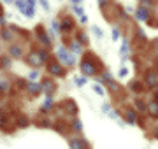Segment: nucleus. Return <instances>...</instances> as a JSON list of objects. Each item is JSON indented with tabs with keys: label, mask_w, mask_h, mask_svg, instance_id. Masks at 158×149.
<instances>
[{
	"label": "nucleus",
	"mask_w": 158,
	"mask_h": 149,
	"mask_svg": "<svg viewBox=\"0 0 158 149\" xmlns=\"http://www.w3.org/2000/svg\"><path fill=\"white\" fill-rule=\"evenodd\" d=\"M86 56L81 60L79 63V70L85 77H97L98 72H102V62L97 58V54L93 51H85Z\"/></svg>",
	"instance_id": "nucleus-1"
},
{
	"label": "nucleus",
	"mask_w": 158,
	"mask_h": 149,
	"mask_svg": "<svg viewBox=\"0 0 158 149\" xmlns=\"http://www.w3.org/2000/svg\"><path fill=\"white\" fill-rule=\"evenodd\" d=\"M146 116H148V118H151V119H155V121L158 119V103L155 102V100H148Z\"/></svg>",
	"instance_id": "nucleus-18"
},
{
	"label": "nucleus",
	"mask_w": 158,
	"mask_h": 149,
	"mask_svg": "<svg viewBox=\"0 0 158 149\" xmlns=\"http://www.w3.org/2000/svg\"><path fill=\"white\" fill-rule=\"evenodd\" d=\"M121 116H123V121L127 125H139V121H141V114L132 107H125L121 111Z\"/></svg>",
	"instance_id": "nucleus-8"
},
{
	"label": "nucleus",
	"mask_w": 158,
	"mask_h": 149,
	"mask_svg": "<svg viewBox=\"0 0 158 149\" xmlns=\"http://www.w3.org/2000/svg\"><path fill=\"white\" fill-rule=\"evenodd\" d=\"M14 126H16V128H27V126H30V119L27 116H16Z\"/></svg>",
	"instance_id": "nucleus-23"
},
{
	"label": "nucleus",
	"mask_w": 158,
	"mask_h": 149,
	"mask_svg": "<svg viewBox=\"0 0 158 149\" xmlns=\"http://www.w3.org/2000/svg\"><path fill=\"white\" fill-rule=\"evenodd\" d=\"M28 81H32V83H39L40 81V70L39 69H32L28 72V77H27Z\"/></svg>",
	"instance_id": "nucleus-27"
},
{
	"label": "nucleus",
	"mask_w": 158,
	"mask_h": 149,
	"mask_svg": "<svg viewBox=\"0 0 158 149\" xmlns=\"http://www.w3.org/2000/svg\"><path fill=\"white\" fill-rule=\"evenodd\" d=\"M67 47H69V51L72 53L74 56H77V54H81V53H85V46L79 42V40H67Z\"/></svg>",
	"instance_id": "nucleus-16"
},
{
	"label": "nucleus",
	"mask_w": 158,
	"mask_h": 149,
	"mask_svg": "<svg viewBox=\"0 0 158 149\" xmlns=\"http://www.w3.org/2000/svg\"><path fill=\"white\" fill-rule=\"evenodd\" d=\"M19 30L16 28V25H6V26H2L0 30V39L4 40V42H12V40L16 39V34Z\"/></svg>",
	"instance_id": "nucleus-9"
},
{
	"label": "nucleus",
	"mask_w": 158,
	"mask_h": 149,
	"mask_svg": "<svg viewBox=\"0 0 158 149\" xmlns=\"http://www.w3.org/2000/svg\"><path fill=\"white\" fill-rule=\"evenodd\" d=\"M25 91L28 93L32 98H37V97H40V95H44V93H42V86H40V81L39 83H32V81H28V86H27Z\"/></svg>",
	"instance_id": "nucleus-15"
},
{
	"label": "nucleus",
	"mask_w": 158,
	"mask_h": 149,
	"mask_svg": "<svg viewBox=\"0 0 158 149\" xmlns=\"http://www.w3.org/2000/svg\"><path fill=\"white\" fill-rule=\"evenodd\" d=\"M4 2H6V4H14L16 0H4Z\"/></svg>",
	"instance_id": "nucleus-42"
},
{
	"label": "nucleus",
	"mask_w": 158,
	"mask_h": 149,
	"mask_svg": "<svg viewBox=\"0 0 158 149\" xmlns=\"http://www.w3.org/2000/svg\"><path fill=\"white\" fill-rule=\"evenodd\" d=\"M107 4H109V0H98V7H100V9H104Z\"/></svg>",
	"instance_id": "nucleus-37"
},
{
	"label": "nucleus",
	"mask_w": 158,
	"mask_h": 149,
	"mask_svg": "<svg viewBox=\"0 0 158 149\" xmlns=\"http://www.w3.org/2000/svg\"><path fill=\"white\" fill-rule=\"evenodd\" d=\"M86 83H88V77H85V75H74V86L76 88H83L86 86Z\"/></svg>",
	"instance_id": "nucleus-26"
},
{
	"label": "nucleus",
	"mask_w": 158,
	"mask_h": 149,
	"mask_svg": "<svg viewBox=\"0 0 158 149\" xmlns=\"http://www.w3.org/2000/svg\"><path fill=\"white\" fill-rule=\"evenodd\" d=\"M25 62L28 63L32 69H39V67L46 65V62L42 60V56H40L39 49H34V51H30L28 54H25Z\"/></svg>",
	"instance_id": "nucleus-7"
},
{
	"label": "nucleus",
	"mask_w": 158,
	"mask_h": 149,
	"mask_svg": "<svg viewBox=\"0 0 158 149\" xmlns=\"http://www.w3.org/2000/svg\"><path fill=\"white\" fill-rule=\"evenodd\" d=\"M11 86H12V83H11L9 79H0V88H2L6 93L11 90Z\"/></svg>",
	"instance_id": "nucleus-32"
},
{
	"label": "nucleus",
	"mask_w": 158,
	"mask_h": 149,
	"mask_svg": "<svg viewBox=\"0 0 158 149\" xmlns=\"http://www.w3.org/2000/svg\"><path fill=\"white\" fill-rule=\"evenodd\" d=\"M144 86L148 90H153V91L158 88V74L155 70H148L146 72V75H144Z\"/></svg>",
	"instance_id": "nucleus-11"
},
{
	"label": "nucleus",
	"mask_w": 158,
	"mask_h": 149,
	"mask_svg": "<svg viewBox=\"0 0 158 149\" xmlns=\"http://www.w3.org/2000/svg\"><path fill=\"white\" fill-rule=\"evenodd\" d=\"M55 109H56V103H55V97H46L44 103L40 105V109H39V114H40V116H49Z\"/></svg>",
	"instance_id": "nucleus-12"
},
{
	"label": "nucleus",
	"mask_w": 158,
	"mask_h": 149,
	"mask_svg": "<svg viewBox=\"0 0 158 149\" xmlns=\"http://www.w3.org/2000/svg\"><path fill=\"white\" fill-rule=\"evenodd\" d=\"M40 86H42V93L46 97H55V93L58 90V84L55 83V79L51 77H46V79H40Z\"/></svg>",
	"instance_id": "nucleus-10"
},
{
	"label": "nucleus",
	"mask_w": 158,
	"mask_h": 149,
	"mask_svg": "<svg viewBox=\"0 0 158 149\" xmlns=\"http://www.w3.org/2000/svg\"><path fill=\"white\" fill-rule=\"evenodd\" d=\"M37 37H39L42 47H51V44H53V37H51L49 34H46L44 28H42V25L37 26Z\"/></svg>",
	"instance_id": "nucleus-14"
},
{
	"label": "nucleus",
	"mask_w": 158,
	"mask_h": 149,
	"mask_svg": "<svg viewBox=\"0 0 158 149\" xmlns=\"http://www.w3.org/2000/svg\"><path fill=\"white\" fill-rule=\"evenodd\" d=\"M76 40H79L83 46H88V42H90V37H88V34H86L85 30H77V32H76Z\"/></svg>",
	"instance_id": "nucleus-24"
},
{
	"label": "nucleus",
	"mask_w": 158,
	"mask_h": 149,
	"mask_svg": "<svg viewBox=\"0 0 158 149\" xmlns=\"http://www.w3.org/2000/svg\"><path fill=\"white\" fill-rule=\"evenodd\" d=\"M153 100H155V102L158 103V88L155 90V91H153Z\"/></svg>",
	"instance_id": "nucleus-38"
},
{
	"label": "nucleus",
	"mask_w": 158,
	"mask_h": 149,
	"mask_svg": "<svg viewBox=\"0 0 158 149\" xmlns=\"http://www.w3.org/2000/svg\"><path fill=\"white\" fill-rule=\"evenodd\" d=\"M40 6H42V9H44V12H49L51 11V7H49V4H48V0H37Z\"/></svg>",
	"instance_id": "nucleus-35"
},
{
	"label": "nucleus",
	"mask_w": 158,
	"mask_h": 149,
	"mask_svg": "<svg viewBox=\"0 0 158 149\" xmlns=\"http://www.w3.org/2000/svg\"><path fill=\"white\" fill-rule=\"evenodd\" d=\"M60 107H63V112H65L70 119L79 116V105L76 103L74 98H63L62 102H60Z\"/></svg>",
	"instance_id": "nucleus-6"
},
{
	"label": "nucleus",
	"mask_w": 158,
	"mask_h": 149,
	"mask_svg": "<svg viewBox=\"0 0 158 149\" xmlns=\"http://www.w3.org/2000/svg\"><path fill=\"white\" fill-rule=\"evenodd\" d=\"M46 72L51 75V77H58V79H62L67 75V70L63 69V65L58 62L56 58H51L49 62L46 63Z\"/></svg>",
	"instance_id": "nucleus-4"
},
{
	"label": "nucleus",
	"mask_w": 158,
	"mask_h": 149,
	"mask_svg": "<svg viewBox=\"0 0 158 149\" xmlns=\"http://www.w3.org/2000/svg\"><path fill=\"white\" fill-rule=\"evenodd\" d=\"M4 95H6V91H4V90H2V88H0V100H2V98H4Z\"/></svg>",
	"instance_id": "nucleus-41"
},
{
	"label": "nucleus",
	"mask_w": 158,
	"mask_h": 149,
	"mask_svg": "<svg viewBox=\"0 0 158 149\" xmlns=\"http://www.w3.org/2000/svg\"><path fill=\"white\" fill-rule=\"evenodd\" d=\"M67 139V144H69V147L70 149H91L90 142H88V139L83 135V133H70Z\"/></svg>",
	"instance_id": "nucleus-3"
},
{
	"label": "nucleus",
	"mask_w": 158,
	"mask_h": 149,
	"mask_svg": "<svg viewBox=\"0 0 158 149\" xmlns=\"http://www.w3.org/2000/svg\"><path fill=\"white\" fill-rule=\"evenodd\" d=\"M106 86H107V90H109L111 93H119V90H121L119 83H116V81H111V83H107Z\"/></svg>",
	"instance_id": "nucleus-29"
},
{
	"label": "nucleus",
	"mask_w": 158,
	"mask_h": 149,
	"mask_svg": "<svg viewBox=\"0 0 158 149\" xmlns=\"http://www.w3.org/2000/svg\"><path fill=\"white\" fill-rule=\"evenodd\" d=\"M155 72H156V74H158V65H156V69H155Z\"/></svg>",
	"instance_id": "nucleus-43"
},
{
	"label": "nucleus",
	"mask_w": 158,
	"mask_h": 149,
	"mask_svg": "<svg viewBox=\"0 0 158 149\" xmlns=\"http://www.w3.org/2000/svg\"><path fill=\"white\" fill-rule=\"evenodd\" d=\"M72 2V6H81L83 4V0H70Z\"/></svg>",
	"instance_id": "nucleus-39"
},
{
	"label": "nucleus",
	"mask_w": 158,
	"mask_h": 149,
	"mask_svg": "<svg viewBox=\"0 0 158 149\" xmlns=\"http://www.w3.org/2000/svg\"><path fill=\"white\" fill-rule=\"evenodd\" d=\"M91 34L97 37V40H102V39H104V32H102L100 26H97V25H91Z\"/></svg>",
	"instance_id": "nucleus-30"
},
{
	"label": "nucleus",
	"mask_w": 158,
	"mask_h": 149,
	"mask_svg": "<svg viewBox=\"0 0 158 149\" xmlns=\"http://www.w3.org/2000/svg\"><path fill=\"white\" fill-rule=\"evenodd\" d=\"M72 11H74V14L79 18V23H81V25H86V23H88V16L85 14V9H83V6H72Z\"/></svg>",
	"instance_id": "nucleus-20"
},
{
	"label": "nucleus",
	"mask_w": 158,
	"mask_h": 149,
	"mask_svg": "<svg viewBox=\"0 0 158 149\" xmlns=\"http://www.w3.org/2000/svg\"><path fill=\"white\" fill-rule=\"evenodd\" d=\"M134 14H135V18L139 19V21H144V23H148L149 18H151V14H149V11H148L146 7H139Z\"/></svg>",
	"instance_id": "nucleus-21"
},
{
	"label": "nucleus",
	"mask_w": 158,
	"mask_h": 149,
	"mask_svg": "<svg viewBox=\"0 0 158 149\" xmlns=\"http://www.w3.org/2000/svg\"><path fill=\"white\" fill-rule=\"evenodd\" d=\"M51 32H55L56 35L62 34V26H60V19H51Z\"/></svg>",
	"instance_id": "nucleus-28"
},
{
	"label": "nucleus",
	"mask_w": 158,
	"mask_h": 149,
	"mask_svg": "<svg viewBox=\"0 0 158 149\" xmlns=\"http://www.w3.org/2000/svg\"><path fill=\"white\" fill-rule=\"evenodd\" d=\"M119 37H121V34H119L118 26H113V40H114V42H118Z\"/></svg>",
	"instance_id": "nucleus-34"
},
{
	"label": "nucleus",
	"mask_w": 158,
	"mask_h": 149,
	"mask_svg": "<svg viewBox=\"0 0 158 149\" xmlns=\"http://www.w3.org/2000/svg\"><path fill=\"white\" fill-rule=\"evenodd\" d=\"M128 88L132 90L134 93H142L144 90H146V86H144V83H141V81H132L128 84Z\"/></svg>",
	"instance_id": "nucleus-25"
},
{
	"label": "nucleus",
	"mask_w": 158,
	"mask_h": 149,
	"mask_svg": "<svg viewBox=\"0 0 158 149\" xmlns=\"http://www.w3.org/2000/svg\"><path fill=\"white\" fill-rule=\"evenodd\" d=\"M128 51H130L128 39H123V42H121V49H119V56H121V62L123 63L128 60Z\"/></svg>",
	"instance_id": "nucleus-22"
},
{
	"label": "nucleus",
	"mask_w": 158,
	"mask_h": 149,
	"mask_svg": "<svg viewBox=\"0 0 158 149\" xmlns=\"http://www.w3.org/2000/svg\"><path fill=\"white\" fill-rule=\"evenodd\" d=\"M91 90H93L98 97H106V90H104V88H102V84H98V83L91 84Z\"/></svg>",
	"instance_id": "nucleus-31"
},
{
	"label": "nucleus",
	"mask_w": 158,
	"mask_h": 149,
	"mask_svg": "<svg viewBox=\"0 0 158 149\" xmlns=\"http://www.w3.org/2000/svg\"><path fill=\"white\" fill-rule=\"evenodd\" d=\"M0 25H6V19H4V9L0 6Z\"/></svg>",
	"instance_id": "nucleus-36"
},
{
	"label": "nucleus",
	"mask_w": 158,
	"mask_h": 149,
	"mask_svg": "<svg viewBox=\"0 0 158 149\" xmlns=\"http://www.w3.org/2000/svg\"><path fill=\"white\" fill-rule=\"evenodd\" d=\"M69 125H70V133H83V130H85V126H83V121L77 118H72V119L69 121Z\"/></svg>",
	"instance_id": "nucleus-17"
},
{
	"label": "nucleus",
	"mask_w": 158,
	"mask_h": 149,
	"mask_svg": "<svg viewBox=\"0 0 158 149\" xmlns=\"http://www.w3.org/2000/svg\"><path fill=\"white\" fill-rule=\"evenodd\" d=\"M142 4H144V6H151L153 4V0H141Z\"/></svg>",
	"instance_id": "nucleus-40"
},
{
	"label": "nucleus",
	"mask_w": 158,
	"mask_h": 149,
	"mask_svg": "<svg viewBox=\"0 0 158 149\" xmlns=\"http://www.w3.org/2000/svg\"><path fill=\"white\" fill-rule=\"evenodd\" d=\"M60 26H62V34H65V35L76 32V23H74L72 18H69V16H63L60 19Z\"/></svg>",
	"instance_id": "nucleus-13"
},
{
	"label": "nucleus",
	"mask_w": 158,
	"mask_h": 149,
	"mask_svg": "<svg viewBox=\"0 0 158 149\" xmlns=\"http://www.w3.org/2000/svg\"><path fill=\"white\" fill-rule=\"evenodd\" d=\"M127 75H128V69L123 65V67L118 70V77H119V79H123V77H127Z\"/></svg>",
	"instance_id": "nucleus-33"
},
{
	"label": "nucleus",
	"mask_w": 158,
	"mask_h": 149,
	"mask_svg": "<svg viewBox=\"0 0 158 149\" xmlns=\"http://www.w3.org/2000/svg\"><path fill=\"white\" fill-rule=\"evenodd\" d=\"M14 6L18 7V11L21 12L27 19H34L35 18V7H37L35 0H16Z\"/></svg>",
	"instance_id": "nucleus-2"
},
{
	"label": "nucleus",
	"mask_w": 158,
	"mask_h": 149,
	"mask_svg": "<svg viewBox=\"0 0 158 149\" xmlns=\"http://www.w3.org/2000/svg\"><path fill=\"white\" fill-rule=\"evenodd\" d=\"M9 56L14 58V60H21V58H25V51H23V47L19 44H12L9 47Z\"/></svg>",
	"instance_id": "nucleus-19"
},
{
	"label": "nucleus",
	"mask_w": 158,
	"mask_h": 149,
	"mask_svg": "<svg viewBox=\"0 0 158 149\" xmlns=\"http://www.w3.org/2000/svg\"><path fill=\"white\" fill-rule=\"evenodd\" d=\"M56 60L62 63L63 67H74L76 65V56L69 51L67 46H60L56 49Z\"/></svg>",
	"instance_id": "nucleus-5"
}]
</instances>
